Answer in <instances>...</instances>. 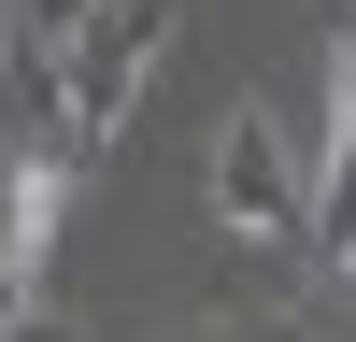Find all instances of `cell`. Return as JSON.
Instances as JSON below:
<instances>
[{
    "mask_svg": "<svg viewBox=\"0 0 356 342\" xmlns=\"http://www.w3.org/2000/svg\"><path fill=\"white\" fill-rule=\"evenodd\" d=\"M57 200H72V171H57V157H29L15 228H0V314H29V285H43V228H57Z\"/></svg>",
    "mask_w": 356,
    "mask_h": 342,
    "instance_id": "obj_1",
    "label": "cell"
}]
</instances>
